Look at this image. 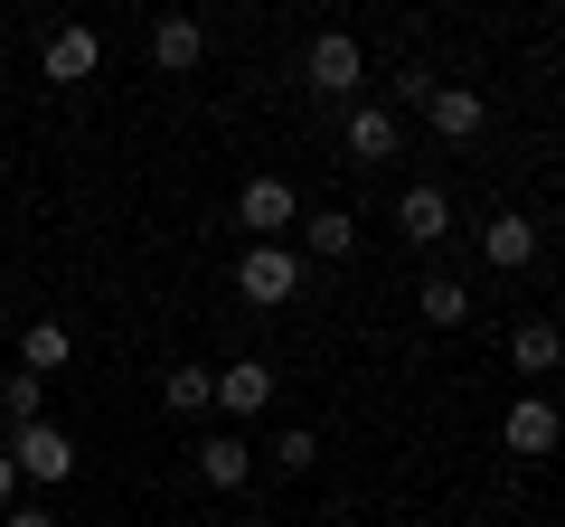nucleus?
I'll use <instances>...</instances> for the list:
<instances>
[{
  "instance_id": "1",
  "label": "nucleus",
  "mask_w": 565,
  "mask_h": 527,
  "mask_svg": "<svg viewBox=\"0 0 565 527\" xmlns=\"http://www.w3.org/2000/svg\"><path fill=\"white\" fill-rule=\"evenodd\" d=\"M236 292L255 311H282L292 292H302V255H292V245H245L236 255Z\"/></svg>"
},
{
  "instance_id": "2",
  "label": "nucleus",
  "mask_w": 565,
  "mask_h": 527,
  "mask_svg": "<svg viewBox=\"0 0 565 527\" xmlns=\"http://www.w3.org/2000/svg\"><path fill=\"white\" fill-rule=\"evenodd\" d=\"M236 226H245V245H274L282 226H302V198H292V180L255 170V180L236 189Z\"/></svg>"
},
{
  "instance_id": "3",
  "label": "nucleus",
  "mask_w": 565,
  "mask_h": 527,
  "mask_svg": "<svg viewBox=\"0 0 565 527\" xmlns=\"http://www.w3.org/2000/svg\"><path fill=\"white\" fill-rule=\"evenodd\" d=\"M302 66H311V95H359V85H367V57H359V39H349V29H321Z\"/></svg>"
},
{
  "instance_id": "4",
  "label": "nucleus",
  "mask_w": 565,
  "mask_h": 527,
  "mask_svg": "<svg viewBox=\"0 0 565 527\" xmlns=\"http://www.w3.org/2000/svg\"><path fill=\"white\" fill-rule=\"evenodd\" d=\"M10 462H20V481H66V471H76V433L66 424H20V443H10Z\"/></svg>"
},
{
  "instance_id": "5",
  "label": "nucleus",
  "mask_w": 565,
  "mask_h": 527,
  "mask_svg": "<svg viewBox=\"0 0 565 527\" xmlns=\"http://www.w3.org/2000/svg\"><path fill=\"white\" fill-rule=\"evenodd\" d=\"M500 443H509V452H519V462H546V452H556V443H565V415H556V406H546V396H519V406H509V415H500Z\"/></svg>"
},
{
  "instance_id": "6",
  "label": "nucleus",
  "mask_w": 565,
  "mask_h": 527,
  "mask_svg": "<svg viewBox=\"0 0 565 527\" xmlns=\"http://www.w3.org/2000/svg\"><path fill=\"white\" fill-rule=\"evenodd\" d=\"M95 66H104L95 29H47V47H39V76H47V85H85Z\"/></svg>"
},
{
  "instance_id": "7",
  "label": "nucleus",
  "mask_w": 565,
  "mask_h": 527,
  "mask_svg": "<svg viewBox=\"0 0 565 527\" xmlns=\"http://www.w3.org/2000/svg\"><path fill=\"white\" fill-rule=\"evenodd\" d=\"M424 122H434L444 142H471L490 122V104H481V85H434V95H424Z\"/></svg>"
},
{
  "instance_id": "8",
  "label": "nucleus",
  "mask_w": 565,
  "mask_h": 527,
  "mask_svg": "<svg viewBox=\"0 0 565 527\" xmlns=\"http://www.w3.org/2000/svg\"><path fill=\"white\" fill-rule=\"evenodd\" d=\"M396 236H405V245H444V236H452V198H444L434 180L405 189V198H396Z\"/></svg>"
},
{
  "instance_id": "9",
  "label": "nucleus",
  "mask_w": 565,
  "mask_h": 527,
  "mask_svg": "<svg viewBox=\"0 0 565 527\" xmlns=\"http://www.w3.org/2000/svg\"><path fill=\"white\" fill-rule=\"evenodd\" d=\"M481 255L500 264V273H527V264H537V217H519V207L490 217V226H481Z\"/></svg>"
},
{
  "instance_id": "10",
  "label": "nucleus",
  "mask_w": 565,
  "mask_h": 527,
  "mask_svg": "<svg viewBox=\"0 0 565 527\" xmlns=\"http://www.w3.org/2000/svg\"><path fill=\"white\" fill-rule=\"evenodd\" d=\"M217 406H226V415H264V406H274V367H264V358L217 367Z\"/></svg>"
},
{
  "instance_id": "11",
  "label": "nucleus",
  "mask_w": 565,
  "mask_h": 527,
  "mask_svg": "<svg viewBox=\"0 0 565 527\" xmlns=\"http://www.w3.org/2000/svg\"><path fill=\"white\" fill-rule=\"evenodd\" d=\"M199 57H207V29L170 10V20L151 29V66H161V76H189V66H199Z\"/></svg>"
},
{
  "instance_id": "12",
  "label": "nucleus",
  "mask_w": 565,
  "mask_h": 527,
  "mask_svg": "<svg viewBox=\"0 0 565 527\" xmlns=\"http://www.w3.org/2000/svg\"><path fill=\"white\" fill-rule=\"evenodd\" d=\"M556 358H565V330L556 321H519V330H509V367H519V377H556Z\"/></svg>"
},
{
  "instance_id": "13",
  "label": "nucleus",
  "mask_w": 565,
  "mask_h": 527,
  "mask_svg": "<svg viewBox=\"0 0 565 527\" xmlns=\"http://www.w3.org/2000/svg\"><path fill=\"white\" fill-rule=\"evenodd\" d=\"M415 311H424L434 330H462V321H471V283H462V273H424Z\"/></svg>"
},
{
  "instance_id": "14",
  "label": "nucleus",
  "mask_w": 565,
  "mask_h": 527,
  "mask_svg": "<svg viewBox=\"0 0 565 527\" xmlns=\"http://www.w3.org/2000/svg\"><path fill=\"white\" fill-rule=\"evenodd\" d=\"M245 471H255V452H245L236 433H207L199 443V481L207 490H245Z\"/></svg>"
},
{
  "instance_id": "15",
  "label": "nucleus",
  "mask_w": 565,
  "mask_h": 527,
  "mask_svg": "<svg viewBox=\"0 0 565 527\" xmlns=\"http://www.w3.org/2000/svg\"><path fill=\"white\" fill-rule=\"evenodd\" d=\"M386 151H396V114H386V104H359V114H349V161L377 170Z\"/></svg>"
},
{
  "instance_id": "16",
  "label": "nucleus",
  "mask_w": 565,
  "mask_h": 527,
  "mask_svg": "<svg viewBox=\"0 0 565 527\" xmlns=\"http://www.w3.org/2000/svg\"><path fill=\"white\" fill-rule=\"evenodd\" d=\"M302 245L321 264H340V255H359V217H349V207H321V217H302Z\"/></svg>"
},
{
  "instance_id": "17",
  "label": "nucleus",
  "mask_w": 565,
  "mask_h": 527,
  "mask_svg": "<svg viewBox=\"0 0 565 527\" xmlns=\"http://www.w3.org/2000/svg\"><path fill=\"white\" fill-rule=\"evenodd\" d=\"M66 358H76L66 321H29V330H20V367H29V377H47V367H66Z\"/></svg>"
},
{
  "instance_id": "18",
  "label": "nucleus",
  "mask_w": 565,
  "mask_h": 527,
  "mask_svg": "<svg viewBox=\"0 0 565 527\" xmlns=\"http://www.w3.org/2000/svg\"><path fill=\"white\" fill-rule=\"evenodd\" d=\"M161 406L170 415H207V406H217V367H170V377H161Z\"/></svg>"
},
{
  "instance_id": "19",
  "label": "nucleus",
  "mask_w": 565,
  "mask_h": 527,
  "mask_svg": "<svg viewBox=\"0 0 565 527\" xmlns=\"http://www.w3.org/2000/svg\"><path fill=\"white\" fill-rule=\"evenodd\" d=\"M39 396H47V377H29V367L0 377V415H10V424H39Z\"/></svg>"
},
{
  "instance_id": "20",
  "label": "nucleus",
  "mask_w": 565,
  "mask_h": 527,
  "mask_svg": "<svg viewBox=\"0 0 565 527\" xmlns=\"http://www.w3.org/2000/svg\"><path fill=\"white\" fill-rule=\"evenodd\" d=\"M274 462L282 471H311V462H321V433H311V424H282L274 433Z\"/></svg>"
},
{
  "instance_id": "21",
  "label": "nucleus",
  "mask_w": 565,
  "mask_h": 527,
  "mask_svg": "<svg viewBox=\"0 0 565 527\" xmlns=\"http://www.w3.org/2000/svg\"><path fill=\"white\" fill-rule=\"evenodd\" d=\"M0 508H20V462H10V443H0Z\"/></svg>"
},
{
  "instance_id": "22",
  "label": "nucleus",
  "mask_w": 565,
  "mask_h": 527,
  "mask_svg": "<svg viewBox=\"0 0 565 527\" xmlns=\"http://www.w3.org/2000/svg\"><path fill=\"white\" fill-rule=\"evenodd\" d=\"M0 527H57V508H0Z\"/></svg>"
}]
</instances>
